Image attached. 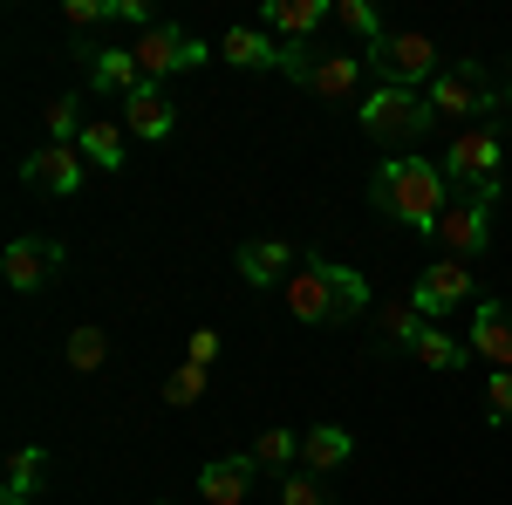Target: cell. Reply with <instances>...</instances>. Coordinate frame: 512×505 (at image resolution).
<instances>
[{
  "label": "cell",
  "mask_w": 512,
  "mask_h": 505,
  "mask_svg": "<svg viewBox=\"0 0 512 505\" xmlns=\"http://www.w3.org/2000/svg\"><path fill=\"white\" fill-rule=\"evenodd\" d=\"M280 301L294 321H315V328H342L355 314L369 308V280L342 260H301V267L287 273V287H280Z\"/></svg>",
  "instance_id": "1"
},
{
  "label": "cell",
  "mask_w": 512,
  "mask_h": 505,
  "mask_svg": "<svg viewBox=\"0 0 512 505\" xmlns=\"http://www.w3.org/2000/svg\"><path fill=\"white\" fill-rule=\"evenodd\" d=\"M369 205H383L390 219L417 233H437V219L451 212V178H444V164H424V157H390L369 178Z\"/></svg>",
  "instance_id": "2"
},
{
  "label": "cell",
  "mask_w": 512,
  "mask_h": 505,
  "mask_svg": "<svg viewBox=\"0 0 512 505\" xmlns=\"http://www.w3.org/2000/svg\"><path fill=\"white\" fill-rule=\"evenodd\" d=\"M355 123L369 144H417V137H431L437 110L424 103V89H369L355 103Z\"/></svg>",
  "instance_id": "3"
},
{
  "label": "cell",
  "mask_w": 512,
  "mask_h": 505,
  "mask_svg": "<svg viewBox=\"0 0 512 505\" xmlns=\"http://www.w3.org/2000/svg\"><path fill=\"white\" fill-rule=\"evenodd\" d=\"M280 76L315 89L328 103H362L369 96V55H315V48H280Z\"/></svg>",
  "instance_id": "4"
},
{
  "label": "cell",
  "mask_w": 512,
  "mask_h": 505,
  "mask_svg": "<svg viewBox=\"0 0 512 505\" xmlns=\"http://www.w3.org/2000/svg\"><path fill=\"white\" fill-rule=\"evenodd\" d=\"M362 55H369L376 89H424V82H437L431 35H383L376 48H362Z\"/></svg>",
  "instance_id": "5"
},
{
  "label": "cell",
  "mask_w": 512,
  "mask_h": 505,
  "mask_svg": "<svg viewBox=\"0 0 512 505\" xmlns=\"http://www.w3.org/2000/svg\"><path fill=\"white\" fill-rule=\"evenodd\" d=\"M499 164H506L499 130L478 123V130H458V137H451V151H444V178H451V185H472V192H499Z\"/></svg>",
  "instance_id": "6"
},
{
  "label": "cell",
  "mask_w": 512,
  "mask_h": 505,
  "mask_svg": "<svg viewBox=\"0 0 512 505\" xmlns=\"http://www.w3.org/2000/svg\"><path fill=\"white\" fill-rule=\"evenodd\" d=\"M424 103L437 110V123H465V130H478V117L492 110V82H485L478 62H458V69H444V76L424 89Z\"/></svg>",
  "instance_id": "7"
},
{
  "label": "cell",
  "mask_w": 512,
  "mask_h": 505,
  "mask_svg": "<svg viewBox=\"0 0 512 505\" xmlns=\"http://www.w3.org/2000/svg\"><path fill=\"white\" fill-rule=\"evenodd\" d=\"M130 55H137L144 82H164V76H178V69H198V62H205V41H192L185 28L158 21V28H144V35H137Z\"/></svg>",
  "instance_id": "8"
},
{
  "label": "cell",
  "mask_w": 512,
  "mask_h": 505,
  "mask_svg": "<svg viewBox=\"0 0 512 505\" xmlns=\"http://www.w3.org/2000/svg\"><path fill=\"white\" fill-rule=\"evenodd\" d=\"M492 205H499V192H472L465 205H451V212L437 219L444 260H472V253H485V239H492Z\"/></svg>",
  "instance_id": "9"
},
{
  "label": "cell",
  "mask_w": 512,
  "mask_h": 505,
  "mask_svg": "<svg viewBox=\"0 0 512 505\" xmlns=\"http://www.w3.org/2000/svg\"><path fill=\"white\" fill-rule=\"evenodd\" d=\"M410 301H417V314H424V321L458 314L465 301H472V267H465V260H431V267H424V280L410 287Z\"/></svg>",
  "instance_id": "10"
},
{
  "label": "cell",
  "mask_w": 512,
  "mask_h": 505,
  "mask_svg": "<svg viewBox=\"0 0 512 505\" xmlns=\"http://www.w3.org/2000/svg\"><path fill=\"white\" fill-rule=\"evenodd\" d=\"M55 267H62V239H7V253H0V273L14 294H41Z\"/></svg>",
  "instance_id": "11"
},
{
  "label": "cell",
  "mask_w": 512,
  "mask_h": 505,
  "mask_svg": "<svg viewBox=\"0 0 512 505\" xmlns=\"http://www.w3.org/2000/svg\"><path fill=\"white\" fill-rule=\"evenodd\" d=\"M82 171H89V164H82L76 144H41V151L21 164V178H28L35 192H48V198H76L82 192Z\"/></svg>",
  "instance_id": "12"
},
{
  "label": "cell",
  "mask_w": 512,
  "mask_h": 505,
  "mask_svg": "<svg viewBox=\"0 0 512 505\" xmlns=\"http://www.w3.org/2000/svg\"><path fill=\"white\" fill-rule=\"evenodd\" d=\"M328 14H335L328 0H267V7H260V28H267L280 48H315V28Z\"/></svg>",
  "instance_id": "13"
},
{
  "label": "cell",
  "mask_w": 512,
  "mask_h": 505,
  "mask_svg": "<svg viewBox=\"0 0 512 505\" xmlns=\"http://www.w3.org/2000/svg\"><path fill=\"white\" fill-rule=\"evenodd\" d=\"M171 123H178V103L164 96L158 82H137V89L123 96V130H130V137L158 144V137H171Z\"/></svg>",
  "instance_id": "14"
},
{
  "label": "cell",
  "mask_w": 512,
  "mask_h": 505,
  "mask_svg": "<svg viewBox=\"0 0 512 505\" xmlns=\"http://www.w3.org/2000/svg\"><path fill=\"white\" fill-rule=\"evenodd\" d=\"M76 55L89 62V82H96V96H130L137 82H144V69H137V55L130 48H110V41H76Z\"/></svg>",
  "instance_id": "15"
},
{
  "label": "cell",
  "mask_w": 512,
  "mask_h": 505,
  "mask_svg": "<svg viewBox=\"0 0 512 505\" xmlns=\"http://www.w3.org/2000/svg\"><path fill=\"white\" fill-rule=\"evenodd\" d=\"M301 267V260H294V246H287V239H246V246H239V280H246V287H287V273Z\"/></svg>",
  "instance_id": "16"
},
{
  "label": "cell",
  "mask_w": 512,
  "mask_h": 505,
  "mask_svg": "<svg viewBox=\"0 0 512 505\" xmlns=\"http://www.w3.org/2000/svg\"><path fill=\"white\" fill-rule=\"evenodd\" d=\"M472 355H478V362H492V369H512V308H506V301H478Z\"/></svg>",
  "instance_id": "17"
},
{
  "label": "cell",
  "mask_w": 512,
  "mask_h": 505,
  "mask_svg": "<svg viewBox=\"0 0 512 505\" xmlns=\"http://www.w3.org/2000/svg\"><path fill=\"white\" fill-rule=\"evenodd\" d=\"M253 458H212V465L198 471V492H205V505H246V492H253Z\"/></svg>",
  "instance_id": "18"
},
{
  "label": "cell",
  "mask_w": 512,
  "mask_h": 505,
  "mask_svg": "<svg viewBox=\"0 0 512 505\" xmlns=\"http://www.w3.org/2000/svg\"><path fill=\"white\" fill-rule=\"evenodd\" d=\"M219 62H233V69H280V41L267 28H226L219 35Z\"/></svg>",
  "instance_id": "19"
},
{
  "label": "cell",
  "mask_w": 512,
  "mask_h": 505,
  "mask_svg": "<svg viewBox=\"0 0 512 505\" xmlns=\"http://www.w3.org/2000/svg\"><path fill=\"white\" fill-rule=\"evenodd\" d=\"M355 451V437L342 424H315L308 437H301V465H308V478H321V471H342Z\"/></svg>",
  "instance_id": "20"
},
{
  "label": "cell",
  "mask_w": 512,
  "mask_h": 505,
  "mask_svg": "<svg viewBox=\"0 0 512 505\" xmlns=\"http://www.w3.org/2000/svg\"><path fill=\"white\" fill-rule=\"evenodd\" d=\"M123 123H110V117H89V130L76 137V151H82V164H96V171H123Z\"/></svg>",
  "instance_id": "21"
},
{
  "label": "cell",
  "mask_w": 512,
  "mask_h": 505,
  "mask_svg": "<svg viewBox=\"0 0 512 505\" xmlns=\"http://www.w3.org/2000/svg\"><path fill=\"white\" fill-rule=\"evenodd\" d=\"M41 471H48V451H41V444H21V451L7 458V492H0V505H35Z\"/></svg>",
  "instance_id": "22"
},
{
  "label": "cell",
  "mask_w": 512,
  "mask_h": 505,
  "mask_svg": "<svg viewBox=\"0 0 512 505\" xmlns=\"http://www.w3.org/2000/svg\"><path fill=\"white\" fill-rule=\"evenodd\" d=\"M417 335H424L417 301H390V308H376V342H383V349H410Z\"/></svg>",
  "instance_id": "23"
},
{
  "label": "cell",
  "mask_w": 512,
  "mask_h": 505,
  "mask_svg": "<svg viewBox=\"0 0 512 505\" xmlns=\"http://www.w3.org/2000/svg\"><path fill=\"white\" fill-rule=\"evenodd\" d=\"M410 355H417L424 369H465V362H472V342H451L444 328H424V335L410 342Z\"/></svg>",
  "instance_id": "24"
},
{
  "label": "cell",
  "mask_w": 512,
  "mask_h": 505,
  "mask_svg": "<svg viewBox=\"0 0 512 505\" xmlns=\"http://www.w3.org/2000/svg\"><path fill=\"white\" fill-rule=\"evenodd\" d=\"M246 458H253L260 471H287L294 458H301V437H294V430H260V444H253Z\"/></svg>",
  "instance_id": "25"
},
{
  "label": "cell",
  "mask_w": 512,
  "mask_h": 505,
  "mask_svg": "<svg viewBox=\"0 0 512 505\" xmlns=\"http://www.w3.org/2000/svg\"><path fill=\"white\" fill-rule=\"evenodd\" d=\"M103 362H110V335H103V328H69V369L89 376V369H103Z\"/></svg>",
  "instance_id": "26"
},
{
  "label": "cell",
  "mask_w": 512,
  "mask_h": 505,
  "mask_svg": "<svg viewBox=\"0 0 512 505\" xmlns=\"http://www.w3.org/2000/svg\"><path fill=\"white\" fill-rule=\"evenodd\" d=\"M335 21H342V28H349L355 41H369V48L383 41V14H376L369 0H335Z\"/></svg>",
  "instance_id": "27"
},
{
  "label": "cell",
  "mask_w": 512,
  "mask_h": 505,
  "mask_svg": "<svg viewBox=\"0 0 512 505\" xmlns=\"http://www.w3.org/2000/svg\"><path fill=\"white\" fill-rule=\"evenodd\" d=\"M82 130H89V123H82V103L76 96H55V103H48V144H76Z\"/></svg>",
  "instance_id": "28"
},
{
  "label": "cell",
  "mask_w": 512,
  "mask_h": 505,
  "mask_svg": "<svg viewBox=\"0 0 512 505\" xmlns=\"http://www.w3.org/2000/svg\"><path fill=\"white\" fill-rule=\"evenodd\" d=\"M198 396H205V369H198V362H178V369L164 376V403H178V410H192Z\"/></svg>",
  "instance_id": "29"
},
{
  "label": "cell",
  "mask_w": 512,
  "mask_h": 505,
  "mask_svg": "<svg viewBox=\"0 0 512 505\" xmlns=\"http://www.w3.org/2000/svg\"><path fill=\"white\" fill-rule=\"evenodd\" d=\"M485 417L492 424H512V369H492L485 376Z\"/></svg>",
  "instance_id": "30"
},
{
  "label": "cell",
  "mask_w": 512,
  "mask_h": 505,
  "mask_svg": "<svg viewBox=\"0 0 512 505\" xmlns=\"http://www.w3.org/2000/svg\"><path fill=\"white\" fill-rule=\"evenodd\" d=\"M110 14H117V0H69V7H62V21H69V28H103V21H110Z\"/></svg>",
  "instance_id": "31"
},
{
  "label": "cell",
  "mask_w": 512,
  "mask_h": 505,
  "mask_svg": "<svg viewBox=\"0 0 512 505\" xmlns=\"http://www.w3.org/2000/svg\"><path fill=\"white\" fill-rule=\"evenodd\" d=\"M280 505H328L315 492V478H308V471H294V478H280Z\"/></svg>",
  "instance_id": "32"
},
{
  "label": "cell",
  "mask_w": 512,
  "mask_h": 505,
  "mask_svg": "<svg viewBox=\"0 0 512 505\" xmlns=\"http://www.w3.org/2000/svg\"><path fill=\"white\" fill-rule=\"evenodd\" d=\"M219 349H226V342H219L212 328H192V342H185V362H198V369H212V362H219Z\"/></svg>",
  "instance_id": "33"
},
{
  "label": "cell",
  "mask_w": 512,
  "mask_h": 505,
  "mask_svg": "<svg viewBox=\"0 0 512 505\" xmlns=\"http://www.w3.org/2000/svg\"><path fill=\"white\" fill-rule=\"evenodd\" d=\"M117 14H123V21H137V28H158V21H151V7H144V0H117Z\"/></svg>",
  "instance_id": "34"
},
{
  "label": "cell",
  "mask_w": 512,
  "mask_h": 505,
  "mask_svg": "<svg viewBox=\"0 0 512 505\" xmlns=\"http://www.w3.org/2000/svg\"><path fill=\"white\" fill-rule=\"evenodd\" d=\"M506 96H512V82H506Z\"/></svg>",
  "instance_id": "35"
}]
</instances>
